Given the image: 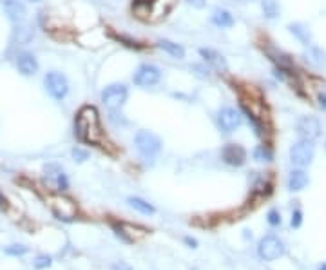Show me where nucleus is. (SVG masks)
Here are the masks:
<instances>
[{"instance_id": "nucleus-11", "label": "nucleus", "mask_w": 326, "mask_h": 270, "mask_svg": "<svg viewBox=\"0 0 326 270\" xmlns=\"http://www.w3.org/2000/svg\"><path fill=\"white\" fill-rule=\"evenodd\" d=\"M221 160L226 165L241 167L247 161V149L239 144H226L221 149Z\"/></svg>"}, {"instance_id": "nucleus-6", "label": "nucleus", "mask_w": 326, "mask_h": 270, "mask_svg": "<svg viewBox=\"0 0 326 270\" xmlns=\"http://www.w3.org/2000/svg\"><path fill=\"white\" fill-rule=\"evenodd\" d=\"M216 122L219 131H223L225 134H230V132L238 131L241 123H243V114L241 111H238L236 107L230 105H225V107H219L216 114Z\"/></svg>"}, {"instance_id": "nucleus-27", "label": "nucleus", "mask_w": 326, "mask_h": 270, "mask_svg": "<svg viewBox=\"0 0 326 270\" xmlns=\"http://www.w3.org/2000/svg\"><path fill=\"white\" fill-rule=\"evenodd\" d=\"M71 154H73V160L76 161V163H83V161L89 160V151L83 147H74L73 151H71Z\"/></svg>"}, {"instance_id": "nucleus-24", "label": "nucleus", "mask_w": 326, "mask_h": 270, "mask_svg": "<svg viewBox=\"0 0 326 270\" xmlns=\"http://www.w3.org/2000/svg\"><path fill=\"white\" fill-rule=\"evenodd\" d=\"M254 160L257 161H272V158H274V154H272V149L268 147V145H257L256 149H254L252 153Z\"/></svg>"}, {"instance_id": "nucleus-28", "label": "nucleus", "mask_w": 326, "mask_h": 270, "mask_svg": "<svg viewBox=\"0 0 326 270\" xmlns=\"http://www.w3.org/2000/svg\"><path fill=\"white\" fill-rule=\"evenodd\" d=\"M116 38H118V42H120V44L127 46V48H130V49H142L139 42H136V40L129 38V36H125V35H118Z\"/></svg>"}, {"instance_id": "nucleus-25", "label": "nucleus", "mask_w": 326, "mask_h": 270, "mask_svg": "<svg viewBox=\"0 0 326 270\" xmlns=\"http://www.w3.org/2000/svg\"><path fill=\"white\" fill-rule=\"evenodd\" d=\"M4 252L8 254V256L20 257V256H24V254L29 252V248H27L26 245H9V247L4 248Z\"/></svg>"}, {"instance_id": "nucleus-12", "label": "nucleus", "mask_w": 326, "mask_h": 270, "mask_svg": "<svg viewBox=\"0 0 326 270\" xmlns=\"http://www.w3.org/2000/svg\"><path fill=\"white\" fill-rule=\"evenodd\" d=\"M43 172H45V179H49L53 185V189L58 192H64L69 189V179H67V176H65V172L60 169V167L57 165V163H51V165H48L45 169H43Z\"/></svg>"}, {"instance_id": "nucleus-17", "label": "nucleus", "mask_w": 326, "mask_h": 270, "mask_svg": "<svg viewBox=\"0 0 326 270\" xmlns=\"http://www.w3.org/2000/svg\"><path fill=\"white\" fill-rule=\"evenodd\" d=\"M210 22H212L216 27H219V29H230V27L236 24V20H234V15H232L228 9L216 8L212 11V15H210Z\"/></svg>"}, {"instance_id": "nucleus-31", "label": "nucleus", "mask_w": 326, "mask_h": 270, "mask_svg": "<svg viewBox=\"0 0 326 270\" xmlns=\"http://www.w3.org/2000/svg\"><path fill=\"white\" fill-rule=\"evenodd\" d=\"M185 4L191 6L192 9H203L207 6V0H185Z\"/></svg>"}, {"instance_id": "nucleus-34", "label": "nucleus", "mask_w": 326, "mask_h": 270, "mask_svg": "<svg viewBox=\"0 0 326 270\" xmlns=\"http://www.w3.org/2000/svg\"><path fill=\"white\" fill-rule=\"evenodd\" d=\"M185 243H187L191 248H196V247H198V241H196L194 238H189V236L185 238Z\"/></svg>"}, {"instance_id": "nucleus-7", "label": "nucleus", "mask_w": 326, "mask_h": 270, "mask_svg": "<svg viewBox=\"0 0 326 270\" xmlns=\"http://www.w3.org/2000/svg\"><path fill=\"white\" fill-rule=\"evenodd\" d=\"M290 161L296 167L303 169V167H308L313 161L315 156V145L313 142H306V140H299L290 147Z\"/></svg>"}, {"instance_id": "nucleus-18", "label": "nucleus", "mask_w": 326, "mask_h": 270, "mask_svg": "<svg viewBox=\"0 0 326 270\" xmlns=\"http://www.w3.org/2000/svg\"><path fill=\"white\" fill-rule=\"evenodd\" d=\"M308 183H310V178L303 169H294L290 174H288L287 185H288V191L290 192H301L303 189H306Z\"/></svg>"}, {"instance_id": "nucleus-16", "label": "nucleus", "mask_w": 326, "mask_h": 270, "mask_svg": "<svg viewBox=\"0 0 326 270\" xmlns=\"http://www.w3.org/2000/svg\"><path fill=\"white\" fill-rule=\"evenodd\" d=\"M265 55L270 58V60L274 62V66L279 67V69H288L292 71V67H294V60H292L290 55H287V53H283L281 49L274 48V46H266L265 49Z\"/></svg>"}, {"instance_id": "nucleus-33", "label": "nucleus", "mask_w": 326, "mask_h": 270, "mask_svg": "<svg viewBox=\"0 0 326 270\" xmlns=\"http://www.w3.org/2000/svg\"><path fill=\"white\" fill-rule=\"evenodd\" d=\"M111 270H132V266H130L129 263H125V261H118V263H114Z\"/></svg>"}, {"instance_id": "nucleus-1", "label": "nucleus", "mask_w": 326, "mask_h": 270, "mask_svg": "<svg viewBox=\"0 0 326 270\" xmlns=\"http://www.w3.org/2000/svg\"><path fill=\"white\" fill-rule=\"evenodd\" d=\"M74 136L82 144L96 145L100 144L102 136V125H100V114L92 105H83L74 118Z\"/></svg>"}, {"instance_id": "nucleus-2", "label": "nucleus", "mask_w": 326, "mask_h": 270, "mask_svg": "<svg viewBox=\"0 0 326 270\" xmlns=\"http://www.w3.org/2000/svg\"><path fill=\"white\" fill-rule=\"evenodd\" d=\"M134 147L144 158L152 160L154 156L160 154V151L163 149V142L158 134H154L152 131L147 129H139L134 134Z\"/></svg>"}, {"instance_id": "nucleus-23", "label": "nucleus", "mask_w": 326, "mask_h": 270, "mask_svg": "<svg viewBox=\"0 0 326 270\" xmlns=\"http://www.w3.org/2000/svg\"><path fill=\"white\" fill-rule=\"evenodd\" d=\"M259 6L261 11H263V17L266 20H275L281 15V4H279L277 0H261Z\"/></svg>"}, {"instance_id": "nucleus-5", "label": "nucleus", "mask_w": 326, "mask_h": 270, "mask_svg": "<svg viewBox=\"0 0 326 270\" xmlns=\"http://www.w3.org/2000/svg\"><path fill=\"white\" fill-rule=\"evenodd\" d=\"M161 80V69L154 64H139L136 67L134 74H132V83H134L136 87L139 89H151L154 85H158Z\"/></svg>"}, {"instance_id": "nucleus-35", "label": "nucleus", "mask_w": 326, "mask_h": 270, "mask_svg": "<svg viewBox=\"0 0 326 270\" xmlns=\"http://www.w3.org/2000/svg\"><path fill=\"white\" fill-rule=\"evenodd\" d=\"M6 203H8V201H6V198L0 194V209H6Z\"/></svg>"}, {"instance_id": "nucleus-21", "label": "nucleus", "mask_w": 326, "mask_h": 270, "mask_svg": "<svg viewBox=\"0 0 326 270\" xmlns=\"http://www.w3.org/2000/svg\"><path fill=\"white\" fill-rule=\"evenodd\" d=\"M290 31V35H294L303 46H312V33H310L308 26H304L303 22H292L287 26Z\"/></svg>"}, {"instance_id": "nucleus-15", "label": "nucleus", "mask_w": 326, "mask_h": 270, "mask_svg": "<svg viewBox=\"0 0 326 270\" xmlns=\"http://www.w3.org/2000/svg\"><path fill=\"white\" fill-rule=\"evenodd\" d=\"M198 53H200V57L203 58L205 64L210 66L212 69L226 71V60L219 51H216V49H212V48H200Z\"/></svg>"}, {"instance_id": "nucleus-4", "label": "nucleus", "mask_w": 326, "mask_h": 270, "mask_svg": "<svg viewBox=\"0 0 326 270\" xmlns=\"http://www.w3.org/2000/svg\"><path fill=\"white\" fill-rule=\"evenodd\" d=\"M43 87L53 100L62 102L69 93V80L65 74L58 73V71H49L43 76Z\"/></svg>"}, {"instance_id": "nucleus-30", "label": "nucleus", "mask_w": 326, "mask_h": 270, "mask_svg": "<svg viewBox=\"0 0 326 270\" xmlns=\"http://www.w3.org/2000/svg\"><path fill=\"white\" fill-rule=\"evenodd\" d=\"M290 225L294 227V229H299V227L303 225V210H301V209H296L294 212H292Z\"/></svg>"}, {"instance_id": "nucleus-3", "label": "nucleus", "mask_w": 326, "mask_h": 270, "mask_svg": "<svg viewBox=\"0 0 326 270\" xmlns=\"http://www.w3.org/2000/svg\"><path fill=\"white\" fill-rule=\"evenodd\" d=\"M100 100L111 113H118L129 100V87L125 83H111L102 91Z\"/></svg>"}, {"instance_id": "nucleus-37", "label": "nucleus", "mask_w": 326, "mask_h": 270, "mask_svg": "<svg viewBox=\"0 0 326 270\" xmlns=\"http://www.w3.org/2000/svg\"><path fill=\"white\" fill-rule=\"evenodd\" d=\"M234 2H247V0H234Z\"/></svg>"}, {"instance_id": "nucleus-10", "label": "nucleus", "mask_w": 326, "mask_h": 270, "mask_svg": "<svg viewBox=\"0 0 326 270\" xmlns=\"http://www.w3.org/2000/svg\"><path fill=\"white\" fill-rule=\"evenodd\" d=\"M51 209L53 214L57 216L58 219H64V221H71V219L76 218V205L73 203V200L64 196H57L51 200Z\"/></svg>"}, {"instance_id": "nucleus-8", "label": "nucleus", "mask_w": 326, "mask_h": 270, "mask_svg": "<svg viewBox=\"0 0 326 270\" xmlns=\"http://www.w3.org/2000/svg\"><path fill=\"white\" fill-rule=\"evenodd\" d=\"M257 254L265 261H275L281 256H285V245L277 236H265V238H261L259 245H257Z\"/></svg>"}, {"instance_id": "nucleus-38", "label": "nucleus", "mask_w": 326, "mask_h": 270, "mask_svg": "<svg viewBox=\"0 0 326 270\" xmlns=\"http://www.w3.org/2000/svg\"><path fill=\"white\" fill-rule=\"evenodd\" d=\"M29 2H40V0H29Z\"/></svg>"}, {"instance_id": "nucleus-39", "label": "nucleus", "mask_w": 326, "mask_h": 270, "mask_svg": "<svg viewBox=\"0 0 326 270\" xmlns=\"http://www.w3.org/2000/svg\"><path fill=\"white\" fill-rule=\"evenodd\" d=\"M324 151H326V144H324Z\"/></svg>"}, {"instance_id": "nucleus-29", "label": "nucleus", "mask_w": 326, "mask_h": 270, "mask_svg": "<svg viewBox=\"0 0 326 270\" xmlns=\"http://www.w3.org/2000/svg\"><path fill=\"white\" fill-rule=\"evenodd\" d=\"M266 221H268L272 227L281 225V214H279L275 209H270V210H268V214H266Z\"/></svg>"}, {"instance_id": "nucleus-26", "label": "nucleus", "mask_w": 326, "mask_h": 270, "mask_svg": "<svg viewBox=\"0 0 326 270\" xmlns=\"http://www.w3.org/2000/svg\"><path fill=\"white\" fill-rule=\"evenodd\" d=\"M53 265V257L51 256H36L35 261H33V266L36 270H43V268H49Z\"/></svg>"}, {"instance_id": "nucleus-13", "label": "nucleus", "mask_w": 326, "mask_h": 270, "mask_svg": "<svg viewBox=\"0 0 326 270\" xmlns=\"http://www.w3.org/2000/svg\"><path fill=\"white\" fill-rule=\"evenodd\" d=\"M0 4L4 8V13L11 22L20 24L26 20V6L22 0H0Z\"/></svg>"}, {"instance_id": "nucleus-14", "label": "nucleus", "mask_w": 326, "mask_h": 270, "mask_svg": "<svg viewBox=\"0 0 326 270\" xmlns=\"http://www.w3.org/2000/svg\"><path fill=\"white\" fill-rule=\"evenodd\" d=\"M15 64H17L18 73L24 74V76H33L38 71V60H36V57L33 53H27V51L18 53Z\"/></svg>"}, {"instance_id": "nucleus-36", "label": "nucleus", "mask_w": 326, "mask_h": 270, "mask_svg": "<svg viewBox=\"0 0 326 270\" xmlns=\"http://www.w3.org/2000/svg\"><path fill=\"white\" fill-rule=\"evenodd\" d=\"M319 270H326V263H322V265L319 266Z\"/></svg>"}, {"instance_id": "nucleus-9", "label": "nucleus", "mask_w": 326, "mask_h": 270, "mask_svg": "<svg viewBox=\"0 0 326 270\" xmlns=\"http://www.w3.org/2000/svg\"><path fill=\"white\" fill-rule=\"evenodd\" d=\"M296 131L299 140H306V142H315L321 136V122L315 116H301L296 123Z\"/></svg>"}, {"instance_id": "nucleus-20", "label": "nucleus", "mask_w": 326, "mask_h": 270, "mask_svg": "<svg viewBox=\"0 0 326 270\" xmlns=\"http://www.w3.org/2000/svg\"><path fill=\"white\" fill-rule=\"evenodd\" d=\"M158 49H161V51L165 53V55H169V57L176 58V60H183L185 58V55H187V51H185V48H183L181 44H178V42H172V40H160L156 44Z\"/></svg>"}, {"instance_id": "nucleus-22", "label": "nucleus", "mask_w": 326, "mask_h": 270, "mask_svg": "<svg viewBox=\"0 0 326 270\" xmlns=\"http://www.w3.org/2000/svg\"><path fill=\"white\" fill-rule=\"evenodd\" d=\"M127 203H129L130 209H134L136 212L144 214V216H152L156 212V209L152 207L149 201H145L144 198H138V196H129L127 198Z\"/></svg>"}, {"instance_id": "nucleus-32", "label": "nucleus", "mask_w": 326, "mask_h": 270, "mask_svg": "<svg viewBox=\"0 0 326 270\" xmlns=\"http://www.w3.org/2000/svg\"><path fill=\"white\" fill-rule=\"evenodd\" d=\"M317 105L321 111H326V93H319L317 95Z\"/></svg>"}, {"instance_id": "nucleus-19", "label": "nucleus", "mask_w": 326, "mask_h": 270, "mask_svg": "<svg viewBox=\"0 0 326 270\" xmlns=\"http://www.w3.org/2000/svg\"><path fill=\"white\" fill-rule=\"evenodd\" d=\"M33 36H35V31H33V27L29 26V24H17L13 29V35H11V38H13L15 44L18 46H27L33 40Z\"/></svg>"}]
</instances>
